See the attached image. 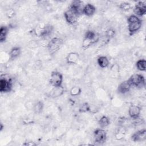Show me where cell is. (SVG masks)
<instances>
[{
	"label": "cell",
	"instance_id": "cell-12",
	"mask_svg": "<svg viewBox=\"0 0 146 146\" xmlns=\"http://www.w3.org/2000/svg\"><path fill=\"white\" fill-rule=\"evenodd\" d=\"M132 85L128 80L121 82L117 87V91L119 93L125 94L129 91L132 87Z\"/></svg>",
	"mask_w": 146,
	"mask_h": 146
},
{
	"label": "cell",
	"instance_id": "cell-28",
	"mask_svg": "<svg viewBox=\"0 0 146 146\" xmlns=\"http://www.w3.org/2000/svg\"><path fill=\"white\" fill-rule=\"evenodd\" d=\"M23 145H29V146H33V145H36V144L33 142V141H29L26 143H25L23 144Z\"/></svg>",
	"mask_w": 146,
	"mask_h": 146
},
{
	"label": "cell",
	"instance_id": "cell-20",
	"mask_svg": "<svg viewBox=\"0 0 146 146\" xmlns=\"http://www.w3.org/2000/svg\"><path fill=\"white\" fill-rule=\"evenodd\" d=\"M8 32V29L6 26H1L0 29V41L1 43L3 42L6 38Z\"/></svg>",
	"mask_w": 146,
	"mask_h": 146
},
{
	"label": "cell",
	"instance_id": "cell-21",
	"mask_svg": "<svg viewBox=\"0 0 146 146\" xmlns=\"http://www.w3.org/2000/svg\"><path fill=\"white\" fill-rule=\"evenodd\" d=\"M137 68L141 71H145L146 70V61L145 59H140L137 61L136 63Z\"/></svg>",
	"mask_w": 146,
	"mask_h": 146
},
{
	"label": "cell",
	"instance_id": "cell-11",
	"mask_svg": "<svg viewBox=\"0 0 146 146\" xmlns=\"http://www.w3.org/2000/svg\"><path fill=\"white\" fill-rule=\"evenodd\" d=\"M84 5L83 2L81 1H74L72 2L71 4V6L70 7V9L73 10L74 11H75L79 15L83 13V10Z\"/></svg>",
	"mask_w": 146,
	"mask_h": 146
},
{
	"label": "cell",
	"instance_id": "cell-10",
	"mask_svg": "<svg viewBox=\"0 0 146 146\" xmlns=\"http://www.w3.org/2000/svg\"><path fill=\"white\" fill-rule=\"evenodd\" d=\"M141 108L136 105H132L129 107L128 110V113L129 116L133 119H137L140 116Z\"/></svg>",
	"mask_w": 146,
	"mask_h": 146
},
{
	"label": "cell",
	"instance_id": "cell-19",
	"mask_svg": "<svg viewBox=\"0 0 146 146\" xmlns=\"http://www.w3.org/2000/svg\"><path fill=\"white\" fill-rule=\"evenodd\" d=\"M21 48L19 47H13L11 51H10L9 55L11 59H15L18 57L21 54Z\"/></svg>",
	"mask_w": 146,
	"mask_h": 146
},
{
	"label": "cell",
	"instance_id": "cell-6",
	"mask_svg": "<svg viewBox=\"0 0 146 146\" xmlns=\"http://www.w3.org/2000/svg\"><path fill=\"white\" fill-rule=\"evenodd\" d=\"M95 141L99 144H102L105 142L107 138L106 132L100 128L96 129L94 132Z\"/></svg>",
	"mask_w": 146,
	"mask_h": 146
},
{
	"label": "cell",
	"instance_id": "cell-23",
	"mask_svg": "<svg viewBox=\"0 0 146 146\" xmlns=\"http://www.w3.org/2000/svg\"><path fill=\"white\" fill-rule=\"evenodd\" d=\"M43 107H44L43 103L42 102L39 101L35 104L34 106V111L35 113H39L42 111L43 109Z\"/></svg>",
	"mask_w": 146,
	"mask_h": 146
},
{
	"label": "cell",
	"instance_id": "cell-27",
	"mask_svg": "<svg viewBox=\"0 0 146 146\" xmlns=\"http://www.w3.org/2000/svg\"><path fill=\"white\" fill-rule=\"evenodd\" d=\"M115 34V31L113 29H109L106 31V36L107 37L110 38L112 37Z\"/></svg>",
	"mask_w": 146,
	"mask_h": 146
},
{
	"label": "cell",
	"instance_id": "cell-14",
	"mask_svg": "<svg viewBox=\"0 0 146 146\" xmlns=\"http://www.w3.org/2000/svg\"><path fill=\"white\" fill-rule=\"evenodd\" d=\"M64 92V89L62 86L58 87H54L53 89L50 92L51 97L55 98L61 96Z\"/></svg>",
	"mask_w": 146,
	"mask_h": 146
},
{
	"label": "cell",
	"instance_id": "cell-18",
	"mask_svg": "<svg viewBox=\"0 0 146 146\" xmlns=\"http://www.w3.org/2000/svg\"><path fill=\"white\" fill-rule=\"evenodd\" d=\"M53 27L51 25L46 26L40 32V36L42 37H46L48 36L52 32Z\"/></svg>",
	"mask_w": 146,
	"mask_h": 146
},
{
	"label": "cell",
	"instance_id": "cell-15",
	"mask_svg": "<svg viewBox=\"0 0 146 146\" xmlns=\"http://www.w3.org/2000/svg\"><path fill=\"white\" fill-rule=\"evenodd\" d=\"M79 54L75 52H72L68 54L66 57V61L68 64H75L79 59Z\"/></svg>",
	"mask_w": 146,
	"mask_h": 146
},
{
	"label": "cell",
	"instance_id": "cell-5",
	"mask_svg": "<svg viewBox=\"0 0 146 146\" xmlns=\"http://www.w3.org/2000/svg\"><path fill=\"white\" fill-rule=\"evenodd\" d=\"M64 16L66 21L68 23L71 25H75L78 22L79 15L73 10L69 8V9L64 13Z\"/></svg>",
	"mask_w": 146,
	"mask_h": 146
},
{
	"label": "cell",
	"instance_id": "cell-9",
	"mask_svg": "<svg viewBox=\"0 0 146 146\" xmlns=\"http://www.w3.org/2000/svg\"><path fill=\"white\" fill-rule=\"evenodd\" d=\"M131 139L135 142H141L144 141L146 139V129L144 128L137 131L132 135Z\"/></svg>",
	"mask_w": 146,
	"mask_h": 146
},
{
	"label": "cell",
	"instance_id": "cell-13",
	"mask_svg": "<svg viewBox=\"0 0 146 146\" xmlns=\"http://www.w3.org/2000/svg\"><path fill=\"white\" fill-rule=\"evenodd\" d=\"M96 8L91 3H87L84 6L83 13L84 14L86 15L91 17L94 14Z\"/></svg>",
	"mask_w": 146,
	"mask_h": 146
},
{
	"label": "cell",
	"instance_id": "cell-1",
	"mask_svg": "<svg viewBox=\"0 0 146 146\" xmlns=\"http://www.w3.org/2000/svg\"><path fill=\"white\" fill-rule=\"evenodd\" d=\"M128 22V29L131 35L134 34L137 32L141 27L142 21L141 20L135 15H130L127 19Z\"/></svg>",
	"mask_w": 146,
	"mask_h": 146
},
{
	"label": "cell",
	"instance_id": "cell-25",
	"mask_svg": "<svg viewBox=\"0 0 146 146\" xmlns=\"http://www.w3.org/2000/svg\"><path fill=\"white\" fill-rule=\"evenodd\" d=\"M119 7L123 11H128L131 9V5L128 2H123L120 4Z\"/></svg>",
	"mask_w": 146,
	"mask_h": 146
},
{
	"label": "cell",
	"instance_id": "cell-2",
	"mask_svg": "<svg viewBox=\"0 0 146 146\" xmlns=\"http://www.w3.org/2000/svg\"><path fill=\"white\" fill-rule=\"evenodd\" d=\"M63 40L58 37L52 38L47 44V48L50 54H54L57 52L63 44Z\"/></svg>",
	"mask_w": 146,
	"mask_h": 146
},
{
	"label": "cell",
	"instance_id": "cell-8",
	"mask_svg": "<svg viewBox=\"0 0 146 146\" xmlns=\"http://www.w3.org/2000/svg\"><path fill=\"white\" fill-rule=\"evenodd\" d=\"M12 88V83L10 80L1 77L0 80V91L2 93L8 92Z\"/></svg>",
	"mask_w": 146,
	"mask_h": 146
},
{
	"label": "cell",
	"instance_id": "cell-3",
	"mask_svg": "<svg viewBox=\"0 0 146 146\" xmlns=\"http://www.w3.org/2000/svg\"><path fill=\"white\" fill-rule=\"evenodd\" d=\"M132 86L137 88H142L145 85V80L144 77L141 74H133L128 79Z\"/></svg>",
	"mask_w": 146,
	"mask_h": 146
},
{
	"label": "cell",
	"instance_id": "cell-16",
	"mask_svg": "<svg viewBox=\"0 0 146 146\" xmlns=\"http://www.w3.org/2000/svg\"><path fill=\"white\" fill-rule=\"evenodd\" d=\"M125 132H126V130L124 127H123V126L119 127L116 129L115 134L116 139L117 140L122 139L124 137V136L125 135Z\"/></svg>",
	"mask_w": 146,
	"mask_h": 146
},
{
	"label": "cell",
	"instance_id": "cell-7",
	"mask_svg": "<svg viewBox=\"0 0 146 146\" xmlns=\"http://www.w3.org/2000/svg\"><path fill=\"white\" fill-rule=\"evenodd\" d=\"M133 12L137 17H142L146 13V5L145 1H139L135 5Z\"/></svg>",
	"mask_w": 146,
	"mask_h": 146
},
{
	"label": "cell",
	"instance_id": "cell-29",
	"mask_svg": "<svg viewBox=\"0 0 146 146\" xmlns=\"http://www.w3.org/2000/svg\"><path fill=\"white\" fill-rule=\"evenodd\" d=\"M2 128H3V125H2V124H1V131H2Z\"/></svg>",
	"mask_w": 146,
	"mask_h": 146
},
{
	"label": "cell",
	"instance_id": "cell-22",
	"mask_svg": "<svg viewBox=\"0 0 146 146\" xmlns=\"http://www.w3.org/2000/svg\"><path fill=\"white\" fill-rule=\"evenodd\" d=\"M110 124V120L106 116H103L99 120V124L102 127H105L108 125Z\"/></svg>",
	"mask_w": 146,
	"mask_h": 146
},
{
	"label": "cell",
	"instance_id": "cell-24",
	"mask_svg": "<svg viewBox=\"0 0 146 146\" xmlns=\"http://www.w3.org/2000/svg\"><path fill=\"white\" fill-rule=\"evenodd\" d=\"M82 92V90L78 86H74L72 87L70 90V94L71 95L73 96H78Z\"/></svg>",
	"mask_w": 146,
	"mask_h": 146
},
{
	"label": "cell",
	"instance_id": "cell-4",
	"mask_svg": "<svg viewBox=\"0 0 146 146\" xmlns=\"http://www.w3.org/2000/svg\"><path fill=\"white\" fill-rule=\"evenodd\" d=\"M63 82V75L59 72L53 71L51 74L50 82L54 87L62 86Z\"/></svg>",
	"mask_w": 146,
	"mask_h": 146
},
{
	"label": "cell",
	"instance_id": "cell-17",
	"mask_svg": "<svg viewBox=\"0 0 146 146\" xmlns=\"http://www.w3.org/2000/svg\"><path fill=\"white\" fill-rule=\"evenodd\" d=\"M97 62L99 66L102 68H106L108 67L109 64V60L108 58L105 56H102L99 57Z\"/></svg>",
	"mask_w": 146,
	"mask_h": 146
},
{
	"label": "cell",
	"instance_id": "cell-26",
	"mask_svg": "<svg viewBox=\"0 0 146 146\" xmlns=\"http://www.w3.org/2000/svg\"><path fill=\"white\" fill-rule=\"evenodd\" d=\"M90 110V107L87 103H83L79 108V111L80 112H86L87 111H89Z\"/></svg>",
	"mask_w": 146,
	"mask_h": 146
}]
</instances>
